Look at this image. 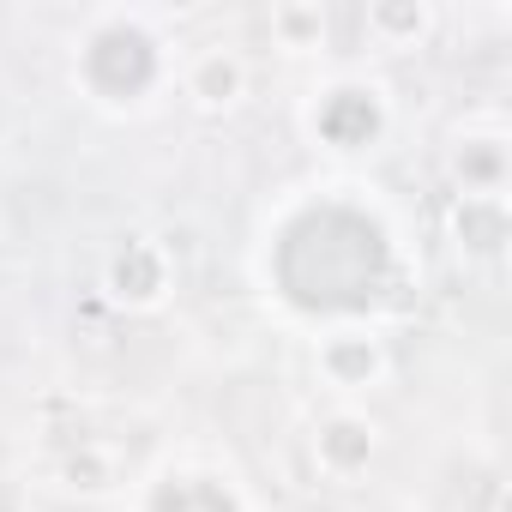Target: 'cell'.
<instances>
[{
	"label": "cell",
	"instance_id": "obj_1",
	"mask_svg": "<svg viewBox=\"0 0 512 512\" xmlns=\"http://www.w3.org/2000/svg\"><path fill=\"white\" fill-rule=\"evenodd\" d=\"M278 284L308 314H362L392 290V247L374 217L314 205L278 241Z\"/></svg>",
	"mask_w": 512,
	"mask_h": 512
},
{
	"label": "cell",
	"instance_id": "obj_9",
	"mask_svg": "<svg viewBox=\"0 0 512 512\" xmlns=\"http://www.w3.org/2000/svg\"><path fill=\"white\" fill-rule=\"evenodd\" d=\"M458 175H464V181H482V187H488V181H500V151H494V145L464 151V157H458Z\"/></svg>",
	"mask_w": 512,
	"mask_h": 512
},
{
	"label": "cell",
	"instance_id": "obj_2",
	"mask_svg": "<svg viewBox=\"0 0 512 512\" xmlns=\"http://www.w3.org/2000/svg\"><path fill=\"white\" fill-rule=\"evenodd\" d=\"M85 79H91L103 97H115V103L139 97V91L157 79V49H151V37L133 31V25L103 31V37L85 49Z\"/></svg>",
	"mask_w": 512,
	"mask_h": 512
},
{
	"label": "cell",
	"instance_id": "obj_8",
	"mask_svg": "<svg viewBox=\"0 0 512 512\" xmlns=\"http://www.w3.org/2000/svg\"><path fill=\"white\" fill-rule=\"evenodd\" d=\"M374 344H332V368L344 374V380H368L374 374Z\"/></svg>",
	"mask_w": 512,
	"mask_h": 512
},
{
	"label": "cell",
	"instance_id": "obj_6",
	"mask_svg": "<svg viewBox=\"0 0 512 512\" xmlns=\"http://www.w3.org/2000/svg\"><path fill=\"white\" fill-rule=\"evenodd\" d=\"M458 235H464L470 247H500V241H506V217H500V205H494V199H464V211H458Z\"/></svg>",
	"mask_w": 512,
	"mask_h": 512
},
{
	"label": "cell",
	"instance_id": "obj_3",
	"mask_svg": "<svg viewBox=\"0 0 512 512\" xmlns=\"http://www.w3.org/2000/svg\"><path fill=\"white\" fill-rule=\"evenodd\" d=\"M320 133L332 145H368L380 133V103L368 91H332L320 109Z\"/></svg>",
	"mask_w": 512,
	"mask_h": 512
},
{
	"label": "cell",
	"instance_id": "obj_10",
	"mask_svg": "<svg viewBox=\"0 0 512 512\" xmlns=\"http://www.w3.org/2000/svg\"><path fill=\"white\" fill-rule=\"evenodd\" d=\"M199 91H205V97H229V91H235V67H223V61H211V67L199 73Z\"/></svg>",
	"mask_w": 512,
	"mask_h": 512
},
{
	"label": "cell",
	"instance_id": "obj_4",
	"mask_svg": "<svg viewBox=\"0 0 512 512\" xmlns=\"http://www.w3.org/2000/svg\"><path fill=\"white\" fill-rule=\"evenodd\" d=\"M151 512H235V500L217 488V482H199V476H181L169 488H157Z\"/></svg>",
	"mask_w": 512,
	"mask_h": 512
},
{
	"label": "cell",
	"instance_id": "obj_7",
	"mask_svg": "<svg viewBox=\"0 0 512 512\" xmlns=\"http://www.w3.org/2000/svg\"><path fill=\"white\" fill-rule=\"evenodd\" d=\"M320 446H326V458H332L338 470L368 464V428H362V422H332V428L320 434Z\"/></svg>",
	"mask_w": 512,
	"mask_h": 512
},
{
	"label": "cell",
	"instance_id": "obj_5",
	"mask_svg": "<svg viewBox=\"0 0 512 512\" xmlns=\"http://www.w3.org/2000/svg\"><path fill=\"white\" fill-rule=\"evenodd\" d=\"M115 290L133 296V302H145V296L163 290V266H157V253H151V247H127L121 260H115Z\"/></svg>",
	"mask_w": 512,
	"mask_h": 512
},
{
	"label": "cell",
	"instance_id": "obj_11",
	"mask_svg": "<svg viewBox=\"0 0 512 512\" xmlns=\"http://www.w3.org/2000/svg\"><path fill=\"white\" fill-rule=\"evenodd\" d=\"M380 25H392V31H422V13H416V7H386Z\"/></svg>",
	"mask_w": 512,
	"mask_h": 512
},
{
	"label": "cell",
	"instance_id": "obj_12",
	"mask_svg": "<svg viewBox=\"0 0 512 512\" xmlns=\"http://www.w3.org/2000/svg\"><path fill=\"white\" fill-rule=\"evenodd\" d=\"M0 512H7V506H0Z\"/></svg>",
	"mask_w": 512,
	"mask_h": 512
}]
</instances>
